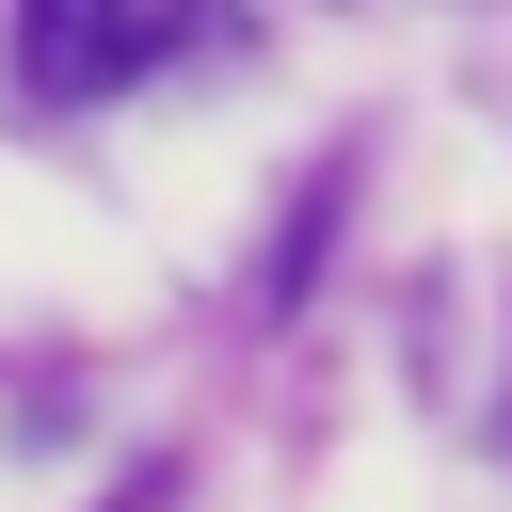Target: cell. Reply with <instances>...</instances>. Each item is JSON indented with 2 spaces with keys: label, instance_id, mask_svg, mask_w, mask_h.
<instances>
[{
  "label": "cell",
  "instance_id": "1",
  "mask_svg": "<svg viewBox=\"0 0 512 512\" xmlns=\"http://www.w3.org/2000/svg\"><path fill=\"white\" fill-rule=\"evenodd\" d=\"M160 32H176V0H32V80L48 96H112V80L160 64Z\"/></svg>",
  "mask_w": 512,
  "mask_h": 512
}]
</instances>
